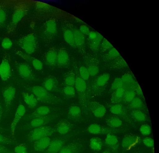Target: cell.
Instances as JSON below:
<instances>
[{
	"mask_svg": "<svg viewBox=\"0 0 159 153\" xmlns=\"http://www.w3.org/2000/svg\"><path fill=\"white\" fill-rule=\"evenodd\" d=\"M123 84L121 79L120 78H116L113 81L111 86V89L116 90L122 87Z\"/></svg>",
	"mask_w": 159,
	"mask_h": 153,
	"instance_id": "ee69618b",
	"label": "cell"
},
{
	"mask_svg": "<svg viewBox=\"0 0 159 153\" xmlns=\"http://www.w3.org/2000/svg\"><path fill=\"white\" fill-rule=\"evenodd\" d=\"M31 91L38 101L43 103L54 105L63 102L61 99L47 91L42 86H34L31 88Z\"/></svg>",
	"mask_w": 159,
	"mask_h": 153,
	"instance_id": "7a4b0ae2",
	"label": "cell"
},
{
	"mask_svg": "<svg viewBox=\"0 0 159 153\" xmlns=\"http://www.w3.org/2000/svg\"><path fill=\"white\" fill-rule=\"evenodd\" d=\"M65 140L57 138L51 141L50 144L44 153H58L64 146Z\"/></svg>",
	"mask_w": 159,
	"mask_h": 153,
	"instance_id": "9a60e30c",
	"label": "cell"
},
{
	"mask_svg": "<svg viewBox=\"0 0 159 153\" xmlns=\"http://www.w3.org/2000/svg\"><path fill=\"white\" fill-rule=\"evenodd\" d=\"M140 133L144 135H150L151 132V127L148 124H145L142 125L139 129Z\"/></svg>",
	"mask_w": 159,
	"mask_h": 153,
	"instance_id": "b9f144b4",
	"label": "cell"
},
{
	"mask_svg": "<svg viewBox=\"0 0 159 153\" xmlns=\"http://www.w3.org/2000/svg\"><path fill=\"white\" fill-rule=\"evenodd\" d=\"M120 55L118 51L114 47L110 49L108 53V56L111 58H115L119 57Z\"/></svg>",
	"mask_w": 159,
	"mask_h": 153,
	"instance_id": "f907efd6",
	"label": "cell"
},
{
	"mask_svg": "<svg viewBox=\"0 0 159 153\" xmlns=\"http://www.w3.org/2000/svg\"><path fill=\"white\" fill-rule=\"evenodd\" d=\"M0 153H13L5 146L0 144Z\"/></svg>",
	"mask_w": 159,
	"mask_h": 153,
	"instance_id": "db71d44e",
	"label": "cell"
},
{
	"mask_svg": "<svg viewBox=\"0 0 159 153\" xmlns=\"http://www.w3.org/2000/svg\"><path fill=\"white\" fill-rule=\"evenodd\" d=\"M101 49L104 51L110 49L113 47L112 45L106 39L104 38L102 42Z\"/></svg>",
	"mask_w": 159,
	"mask_h": 153,
	"instance_id": "7dc6e473",
	"label": "cell"
},
{
	"mask_svg": "<svg viewBox=\"0 0 159 153\" xmlns=\"http://www.w3.org/2000/svg\"><path fill=\"white\" fill-rule=\"evenodd\" d=\"M78 74L81 78L85 81L89 79L90 76L87 67L83 66L79 68Z\"/></svg>",
	"mask_w": 159,
	"mask_h": 153,
	"instance_id": "74e56055",
	"label": "cell"
},
{
	"mask_svg": "<svg viewBox=\"0 0 159 153\" xmlns=\"http://www.w3.org/2000/svg\"></svg>",
	"mask_w": 159,
	"mask_h": 153,
	"instance_id": "94428289",
	"label": "cell"
},
{
	"mask_svg": "<svg viewBox=\"0 0 159 153\" xmlns=\"http://www.w3.org/2000/svg\"><path fill=\"white\" fill-rule=\"evenodd\" d=\"M102 142L101 139L98 137L92 138L89 141V146L91 149L95 151H99L102 147Z\"/></svg>",
	"mask_w": 159,
	"mask_h": 153,
	"instance_id": "f1b7e54d",
	"label": "cell"
},
{
	"mask_svg": "<svg viewBox=\"0 0 159 153\" xmlns=\"http://www.w3.org/2000/svg\"><path fill=\"white\" fill-rule=\"evenodd\" d=\"M18 45L26 54L31 55L35 51L37 47V41L33 33H30L20 38Z\"/></svg>",
	"mask_w": 159,
	"mask_h": 153,
	"instance_id": "3957f363",
	"label": "cell"
},
{
	"mask_svg": "<svg viewBox=\"0 0 159 153\" xmlns=\"http://www.w3.org/2000/svg\"><path fill=\"white\" fill-rule=\"evenodd\" d=\"M76 90L74 86H65L62 90L63 94L69 97H74L75 94Z\"/></svg>",
	"mask_w": 159,
	"mask_h": 153,
	"instance_id": "8d00e7d4",
	"label": "cell"
},
{
	"mask_svg": "<svg viewBox=\"0 0 159 153\" xmlns=\"http://www.w3.org/2000/svg\"><path fill=\"white\" fill-rule=\"evenodd\" d=\"M89 106L91 112L96 118H101L106 114V110L105 107L98 102L91 101L89 103Z\"/></svg>",
	"mask_w": 159,
	"mask_h": 153,
	"instance_id": "7c38bea8",
	"label": "cell"
},
{
	"mask_svg": "<svg viewBox=\"0 0 159 153\" xmlns=\"http://www.w3.org/2000/svg\"><path fill=\"white\" fill-rule=\"evenodd\" d=\"M28 4L25 2H20L15 6L11 21L7 29L6 34L11 35L14 32L18 24L28 11Z\"/></svg>",
	"mask_w": 159,
	"mask_h": 153,
	"instance_id": "6da1fadb",
	"label": "cell"
},
{
	"mask_svg": "<svg viewBox=\"0 0 159 153\" xmlns=\"http://www.w3.org/2000/svg\"><path fill=\"white\" fill-rule=\"evenodd\" d=\"M76 79V74L72 70L67 72L64 75V82L66 86H74Z\"/></svg>",
	"mask_w": 159,
	"mask_h": 153,
	"instance_id": "83f0119b",
	"label": "cell"
},
{
	"mask_svg": "<svg viewBox=\"0 0 159 153\" xmlns=\"http://www.w3.org/2000/svg\"><path fill=\"white\" fill-rule=\"evenodd\" d=\"M82 146L80 143L73 142L64 146L58 153H79Z\"/></svg>",
	"mask_w": 159,
	"mask_h": 153,
	"instance_id": "ac0fdd59",
	"label": "cell"
},
{
	"mask_svg": "<svg viewBox=\"0 0 159 153\" xmlns=\"http://www.w3.org/2000/svg\"><path fill=\"white\" fill-rule=\"evenodd\" d=\"M16 65L18 73L22 79L28 81L34 79V75L28 64L24 62H16Z\"/></svg>",
	"mask_w": 159,
	"mask_h": 153,
	"instance_id": "52a82bcc",
	"label": "cell"
},
{
	"mask_svg": "<svg viewBox=\"0 0 159 153\" xmlns=\"http://www.w3.org/2000/svg\"><path fill=\"white\" fill-rule=\"evenodd\" d=\"M51 112L48 106H43L37 108L31 115L30 117L32 119L43 117L49 115Z\"/></svg>",
	"mask_w": 159,
	"mask_h": 153,
	"instance_id": "cb8c5ba5",
	"label": "cell"
},
{
	"mask_svg": "<svg viewBox=\"0 0 159 153\" xmlns=\"http://www.w3.org/2000/svg\"><path fill=\"white\" fill-rule=\"evenodd\" d=\"M22 94L24 101L29 108H33L36 106L38 100L32 93L30 94L26 92H23Z\"/></svg>",
	"mask_w": 159,
	"mask_h": 153,
	"instance_id": "d4e9b609",
	"label": "cell"
},
{
	"mask_svg": "<svg viewBox=\"0 0 159 153\" xmlns=\"http://www.w3.org/2000/svg\"><path fill=\"white\" fill-rule=\"evenodd\" d=\"M45 31L49 37L55 36L57 32V26L56 21L51 19L47 21L44 26Z\"/></svg>",
	"mask_w": 159,
	"mask_h": 153,
	"instance_id": "7402d4cb",
	"label": "cell"
},
{
	"mask_svg": "<svg viewBox=\"0 0 159 153\" xmlns=\"http://www.w3.org/2000/svg\"><path fill=\"white\" fill-rule=\"evenodd\" d=\"M25 153H28L27 152H25Z\"/></svg>",
	"mask_w": 159,
	"mask_h": 153,
	"instance_id": "91938a15",
	"label": "cell"
},
{
	"mask_svg": "<svg viewBox=\"0 0 159 153\" xmlns=\"http://www.w3.org/2000/svg\"><path fill=\"white\" fill-rule=\"evenodd\" d=\"M63 34L64 39L66 42L71 47L76 48L72 30L68 29H64Z\"/></svg>",
	"mask_w": 159,
	"mask_h": 153,
	"instance_id": "484cf974",
	"label": "cell"
},
{
	"mask_svg": "<svg viewBox=\"0 0 159 153\" xmlns=\"http://www.w3.org/2000/svg\"><path fill=\"white\" fill-rule=\"evenodd\" d=\"M69 62L68 53L66 49L64 47H61L57 51V65L60 67L67 66Z\"/></svg>",
	"mask_w": 159,
	"mask_h": 153,
	"instance_id": "8fae6325",
	"label": "cell"
},
{
	"mask_svg": "<svg viewBox=\"0 0 159 153\" xmlns=\"http://www.w3.org/2000/svg\"><path fill=\"white\" fill-rule=\"evenodd\" d=\"M125 92V89L122 87L116 90L112 97L113 102L117 103L124 96Z\"/></svg>",
	"mask_w": 159,
	"mask_h": 153,
	"instance_id": "836d02e7",
	"label": "cell"
},
{
	"mask_svg": "<svg viewBox=\"0 0 159 153\" xmlns=\"http://www.w3.org/2000/svg\"><path fill=\"white\" fill-rule=\"evenodd\" d=\"M137 141V138L135 136L129 134L125 136L122 141V146L125 148H129L135 144Z\"/></svg>",
	"mask_w": 159,
	"mask_h": 153,
	"instance_id": "4316f807",
	"label": "cell"
},
{
	"mask_svg": "<svg viewBox=\"0 0 159 153\" xmlns=\"http://www.w3.org/2000/svg\"><path fill=\"white\" fill-rule=\"evenodd\" d=\"M80 31L84 35H88L90 31L89 28L86 25H81L79 29Z\"/></svg>",
	"mask_w": 159,
	"mask_h": 153,
	"instance_id": "f5cc1de1",
	"label": "cell"
},
{
	"mask_svg": "<svg viewBox=\"0 0 159 153\" xmlns=\"http://www.w3.org/2000/svg\"><path fill=\"white\" fill-rule=\"evenodd\" d=\"M136 93L132 90H129L125 92L124 95L125 100L128 102H130L135 97Z\"/></svg>",
	"mask_w": 159,
	"mask_h": 153,
	"instance_id": "7bdbcfd3",
	"label": "cell"
},
{
	"mask_svg": "<svg viewBox=\"0 0 159 153\" xmlns=\"http://www.w3.org/2000/svg\"><path fill=\"white\" fill-rule=\"evenodd\" d=\"M110 78L109 74L105 73L100 75L96 81L95 84L97 86H102L105 85L109 81Z\"/></svg>",
	"mask_w": 159,
	"mask_h": 153,
	"instance_id": "d6a6232c",
	"label": "cell"
},
{
	"mask_svg": "<svg viewBox=\"0 0 159 153\" xmlns=\"http://www.w3.org/2000/svg\"><path fill=\"white\" fill-rule=\"evenodd\" d=\"M3 113L2 108V106L0 100V124L1 121V118Z\"/></svg>",
	"mask_w": 159,
	"mask_h": 153,
	"instance_id": "6f0895ef",
	"label": "cell"
},
{
	"mask_svg": "<svg viewBox=\"0 0 159 153\" xmlns=\"http://www.w3.org/2000/svg\"><path fill=\"white\" fill-rule=\"evenodd\" d=\"M15 52L17 55L23 59L30 62L36 70H41L42 69L43 64L39 60L31 56L30 55L25 53L19 50H16Z\"/></svg>",
	"mask_w": 159,
	"mask_h": 153,
	"instance_id": "30bf717a",
	"label": "cell"
},
{
	"mask_svg": "<svg viewBox=\"0 0 159 153\" xmlns=\"http://www.w3.org/2000/svg\"><path fill=\"white\" fill-rule=\"evenodd\" d=\"M132 115L136 120L139 122L145 121L146 119L145 114L141 110L138 109L134 110L132 111Z\"/></svg>",
	"mask_w": 159,
	"mask_h": 153,
	"instance_id": "d590c367",
	"label": "cell"
},
{
	"mask_svg": "<svg viewBox=\"0 0 159 153\" xmlns=\"http://www.w3.org/2000/svg\"><path fill=\"white\" fill-rule=\"evenodd\" d=\"M51 142V139L49 137H45L34 142L33 147L36 151H42L47 148Z\"/></svg>",
	"mask_w": 159,
	"mask_h": 153,
	"instance_id": "d6986e66",
	"label": "cell"
},
{
	"mask_svg": "<svg viewBox=\"0 0 159 153\" xmlns=\"http://www.w3.org/2000/svg\"><path fill=\"white\" fill-rule=\"evenodd\" d=\"M89 73L90 76H94L96 75L99 71L98 67L96 65L91 64L89 65L86 67Z\"/></svg>",
	"mask_w": 159,
	"mask_h": 153,
	"instance_id": "60d3db41",
	"label": "cell"
},
{
	"mask_svg": "<svg viewBox=\"0 0 159 153\" xmlns=\"http://www.w3.org/2000/svg\"><path fill=\"white\" fill-rule=\"evenodd\" d=\"M121 79L123 84H129L133 80L132 76L128 73L124 74Z\"/></svg>",
	"mask_w": 159,
	"mask_h": 153,
	"instance_id": "c3c4849f",
	"label": "cell"
},
{
	"mask_svg": "<svg viewBox=\"0 0 159 153\" xmlns=\"http://www.w3.org/2000/svg\"><path fill=\"white\" fill-rule=\"evenodd\" d=\"M55 117L54 115H49L46 116L32 119L30 123V126L33 128L45 126L53 120Z\"/></svg>",
	"mask_w": 159,
	"mask_h": 153,
	"instance_id": "5bb4252c",
	"label": "cell"
},
{
	"mask_svg": "<svg viewBox=\"0 0 159 153\" xmlns=\"http://www.w3.org/2000/svg\"><path fill=\"white\" fill-rule=\"evenodd\" d=\"M27 148L24 143H22L16 146L14 148L16 153H25L27 152Z\"/></svg>",
	"mask_w": 159,
	"mask_h": 153,
	"instance_id": "bcb514c9",
	"label": "cell"
},
{
	"mask_svg": "<svg viewBox=\"0 0 159 153\" xmlns=\"http://www.w3.org/2000/svg\"><path fill=\"white\" fill-rule=\"evenodd\" d=\"M13 43L12 40L7 36L5 37L2 40L1 45L4 49L10 48L12 46Z\"/></svg>",
	"mask_w": 159,
	"mask_h": 153,
	"instance_id": "ab89813d",
	"label": "cell"
},
{
	"mask_svg": "<svg viewBox=\"0 0 159 153\" xmlns=\"http://www.w3.org/2000/svg\"><path fill=\"white\" fill-rule=\"evenodd\" d=\"M26 109L22 104L20 103L16 110L15 116L11 124V134L14 137L15 131L16 126L20 119L24 115Z\"/></svg>",
	"mask_w": 159,
	"mask_h": 153,
	"instance_id": "9c48e42d",
	"label": "cell"
},
{
	"mask_svg": "<svg viewBox=\"0 0 159 153\" xmlns=\"http://www.w3.org/2000/svg\"><path fill=\"white\" fill-rule=\"evenodd\" d=\"M107 123L110 126L113 128H118L122 124V121L118 117L113 116L109 117L107 120Z\"/></svg>",
	"mask_w": 159,
	"mask_h": 153,
	"instance_id": "4dcf8cb0",
	"label": "cell"
},
{
	"mask_svg": "<svg viewBox=\"0 0 159 153\" xmlns=\"http://www.w3.org/2000/svg\"><path fill=\"white\" fill-rule=\"evenodd\" d=\"M54 132V129L50 126L45 125L36 128L30 132L28 139L30 142H34L43 137L52 135Z\"/></svg>",
	"mask_w": 159,
	"mask_h": 153,
	"instance_id": "277c9868",
	"label": "cell"
},
{
	"mask_svg": "<svg viewBox=\"0 0 159 153\" xmlns=\"http://www.w3.org/2000/svg\"><path fill=\"white\" fill-rule=\"evenodd\" d=\"M102 153H110L109 151H105L102 152Z\"/></svg>",
	"mask_w": 159,
	"mask_h": 153,
	"instance_id": "680465c9",
	"label": "cell"
},
{
	"mask_svg": "<svg viewBox=\"0 0 159 153\" xmlns=\"http://www.w3.org/2000/svg\"><path fill=\"white\" fill-rule=\"evenodd\" d=\"M111 112L116 115L121 114L122 111V106L120 104H116L112 106L110 108Z\"/></svg>",
	"mask_w": 159,
	"mask_h": 153,
	"instance_id": "f6af8a7d",
	"label": "cell"
},
{
	"mask_svg": "<svg viewBox=\"0 0 159 153\" xmlns=\"http://www.w3.org/2000/svg\"><path fill=\"white\" fill-rule=\"evenodd\" d=\"M74 34L75 43L76 47L82 49L85 43V35L77 29H72Z\"/></svg>",
	"mask_w": 159,
	"mask_h": 153,
	"instance_id": "603a6c76",
	"label": "cell"
},
{
	"mask_svg": "<svg viewBox=\"0 0 159 153\" xmlns=\"http://www.w3.org/2000/svg\"><path fill=\"white\" fill-rule=\"evenodd\" d=\"M72 124L66 119L60 121L57 124L56 129L57 132L63 135L69 132L72 127Z\"/></svg>",
	"mask_w": 159,
	"mask_h": 153,
	"instance_id": "ffe728a7",
	"label": "cell"
},
{
	"mask_svg": "<svg viewBox=\"0 0 159 153\" xmlns=\"http://www.w3.org/2000/svg\"><path fill=\"white\" fill-rule=\"evenodd\" d=\"M57 50L54 47H50L46 52L44 58L47 64L51 67L57 65Z\"/></svg>",
	"mask_w": 159,
	"mask_h": 153,
	"instance_id": "e0dca14e",
	"label": "cell"
},
{
	"mask_svg": "<svg viewBox=\"0 0 159 153\" xmlns=\"http://www.w3.org/2000/svg\"><path fill=\"white\" fill-rule=\"evenodd\" d=\"M106 144L111 147H115L117 146L118 140L114 135L109 134L107 135L105 139Z\"/></svg>",
	"mask_w": 159,
	"mask_h": 153,
	"instance_id": "1f68e13d",
	"label": "cell"
},
{
	"mask_svg": "<svg viewBox=\"0 0 159 153\" xmlns=\"http://www.w3.org/2000/svg\"><path fill=\"white\" fill-rule=\"evenodd\" d=\"M143 105V102L141 100L139 97H135L131 102L130 106L133 109H137L142 107Z\"/></svg>",
	"mask_w": 159,
	"mask_h": 153,
	"instance_id": "f35d334b",
	"label": "cell"
},
{
	"mask_svg": "<svg viewBox=\"0 0 159 153\" xmlns=\"http://www.w3.org/2000/svg\"><path fill=\"white\" fill-rule=\"evenodd\" d=\"M135 90L136 92L139 95H142L143 94L142 90L138 84L136 86Z\"/></svg>",
	"mask_w": 159,
	"mask_h": 153,
	"instance_id": "9f6ffc18",
	"label": "cell"
},
{
	"mask_svg": "<svg viewBox=\"0 0 159 153\" xmlns=\"http://www.w3.org/2000/svg\"><path fill=\"white\" fill-rule=\"evenodd\" d=\"M42 86L49 92L56 91L58 87V82L53 76H48L44 80Z\"/></svg>",
	"mask_w": 159,
	"mask_h": 153,
	"instance_id": "2e32d148",
	"label": "cell"
},
{
	"mask_svg": "<svg viewBox=\"0 0 159 153\" xmlns=\"http://www.w3.org/2000/svg\"><path fill=\"white\" fill-rule=\"evenodd\" d=\"M11 56L10 53L5 52L0 64V77L4 81L7 80L11 75Z\"/></svg>",
	"mask_w": 159,
	"mask_h": 153,
	"instance_id": "8992f818",
	"label": "cell"
},
{
	"mask_svg": "<svg viewBox=\"0 0 159 153\" xmlns=\"http://www.w3.org/2000/svg\"><path fill=\"white\" fill-rule=\"evenodd\" d=\"M16 93L15 88L11 85L6 86L2 91L6 110H8L10 107Z\"/></svg>",
	"mask_w": 159,
	"mask_h": 153,
	"instance_id": "ba28073f",
	"label": "cell"
},
{
	"mask_svg": "<svg viewBox=\"0 0 159 153\" xmlns=\"http://www.w3.org/2000/svg\"><path fill=\"white\" fill-rule=\"evenodd\" d=\"M74 86L79 97L80 104L83 108L86 107V91L87 88L86 81L81 78L79 74H76Z\"/></svg>",
	"mask_w": 159,
	"mask_h": 153,
	"instance_id": "5b68a950",
	"label": "cell"
},
{
	"mask_svg": "<svg viewBox=\"0 0 159 153\" xmlns=\"http://www.w3.org/2000/svg\"><path fill=\"white\" fill-rule=\"evenodd\" d=\"M81 115V110L79 106L73 105L69 108L67 113V117L70 120L73 121H77L80 118Z\"/></svg>",
	"mask_w": 159,
	"mask_h": 153,
	"instance_id": "44dd1931",
	"label": "cell"
},
{
	"mask_svg": "<svg viewBox=\"0 0 159 153\" xmlns=\"http://www.w3.org/2000/svg\"><path fill=\"white\" fill-rule=\"evenodd\" d=\"M13 142L11 139L0 134V144H10Z\"/></svg>",
	"mask_w": 159,
	"mask_h": 153,
	"instance_id": "816d5d0a",
	"label": "cell"
},
{
	"mask_svg": "<svg viewBox=\"0 0 159 153\" xmlns=\"http://www.w3.org/2000/svg\"><path fill=\"white\" fill-rule=\"evenodd\" d=\"M103 38V36L100 33H97L96 38L94 40L90 41L89 46L91 49L94 51L97 50L99 47Z\"/></svg>",
	"mask_w": 159,
	"mask_h": 153,
	"instance_id": "f546056e",
	"label": "cell"
},
{
	"mask_svg": "<svg viewBox=\"0 0 159 153\" xmlns=\"http://www.w3.org/2000/svg\"><path fill=\"white\" fill-rule=\"evenodd\" d=\"M143 142L144 145L148 147H152L154 146V142L153 140L151 138L146 137L143 140Z\"/></svg>",
	"mask_w": 159,
	"mask_h": 153,
	"instance_id": "681fc988",
	"label": "cell"
},
{
	"mask_svg": "<svg viewBox=\"0 0 159 153\" xmlns=\"http://www.w3.org/2000/svg\"><path fill=\"white\" fill-rule=\"evenodd\" d=\"M97 32L94 31H90L88 36L89 39L90 41H92L94 40L96 38Z\"/></svg>",
	"mask_w": 159,
	"mask_h": 153,
	"instance_id": "11a10c76",
	"label": "cell"
},
{
	"mask_svg": "<svg viewBox=\"0 0 159 153\" xmlns=\"http://www.w3.org/2000/svg\"><path fill=\"white\" fill-rule=\"evenodd\" d=\"M87 130L90 133L93 134H98L101 133L102 131V128L99 125L97 124H92L89 125Z\"/></svg>",
	"mask_w": 159,
	"mask_h": 153,
	"instance_id": "e575fe53",
	"label": "cell"
},
{
	"mask_svg": "<svg viewBox=\"0 0 159 153\" xmlns=\"http://www.w3.org/2000/svg\"><path fill=\"white\" fill-rule=\"evenodd\" d=\"M11 4L8 1H0V29L4 27L6 24L8 10Z\"/></svg>",
	"mask_w": 159,
	"mask_h": 153,
	"instance_id": "4fadbf2b",
	"label": "cell"
}]
</instances>
